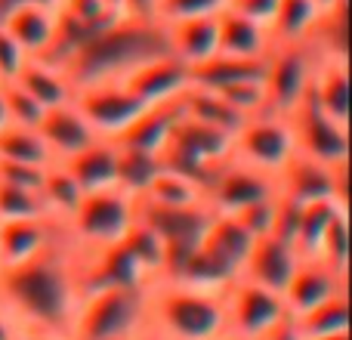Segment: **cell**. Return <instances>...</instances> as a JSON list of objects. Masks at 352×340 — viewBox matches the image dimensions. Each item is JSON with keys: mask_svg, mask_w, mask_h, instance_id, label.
I'll return each mask as SVG.
<instances>
[{"mask_svg": "<svg viewBox=\"0 0 352 340\" xmlns=\"http://www.w3.org/2000/svg\"><path fill=\"white\" fill-rule=\"evenodd\" d=\"M312 3H316V6H318V10H331V6L343 3V0H312Z\"/></svg>", "mask_w": 352, "mask_h": 340, "instance_id": "51", "label": "cell"}, {"mask_svg": "<svg viewBox=\"0 0 352 340\" xmlns=\"http://www.w3.org/2000/svg\"><path fill=\"white\" fill-rule=\"evenodd\" d=\"M25 62H28V53H25V50L6 34L3 25H0V84L16 81L19 74H22Z\"/></svg>", "mask_w": 352, "mask_h": 340, "instance_id": "43", "label": "cell"}, {"mask_svg": "<svg viewBox=\"0 0 352 340\" xmlns=\"http://www.w3.org/2000/svg\"><path fill=\"white\" fill-rule=\"evenodd\" d=\"M121 244L130 251V257H133L152 279H158L161 269H164V242L155 235L152 226L142 223V220L136 217L133 223H130V229L124 232Z\"/></svg>", "mask_w": 352, "mask_h": 340, "instance_id": "36", "label": "cell"}, {"mask_svg": "<svg viewBox=\"0 0 352 340\" xmlns=\"http://www.w3.org/2000/svg\"><path fill=\"white\" fill-rule=\"evenodd\" d=\"M161 53H170L164 22L121 12L87 43H80L62 65L72 74L74 87H84L99 81H121L140 62Z\"/></svg>", "mask_w": 352, "mask_h": 340, "instance_id": "2", "label": "cell"}, {"mask_svg": "<svg viewBox=\"0 0 352 340\" xmlns=\"http://www.w3.org/2000/svg\"><path fill=\"white\" fill-rule=\"evenodd\" d=\"M19 84L43 105V109H53V105H65L74 99V81L65 72V65L47 56H28L22 74H19Z\"/></svg>", "mask_w": 352, "mask_h": 340, "instance_id": "24", "label": "cell"}, {"mask_svg": "<svg viewBox=\"0 0 352 340\" xmlns=\"http://www.w3.org/2000/svg\"><path fill=\"white\" fill-rule=\"evenodd\" d=\"M322 12L324 10H318L312 0H278L275 16H272V22H269V37H272V47L306 43Z\"/></svg>", "mask_w": 352, "mask_h": 340, "instance_id": "28", "label": "cell"}, {"mask_svg": "<svg viewBox=\"0 0 352 340\" xmlns=\"http://www.w3.org/2000/svg\"><path fill=\"white\" fill-rule=\"evenodd\" d=\"M275 211H278V192L263 198V201H254V204H248V207H241L235 217L241 220L254 235H266V232H272V226H275Z\"/></svg>", "mask_w": 352, "mask_h": 340, "instance_id": "42", "label": "cell"}, {"mask_svg": "<svg viewBox=\"0 0 352 340\" xmlns=\"http://www.w3.org/2000/svg\"><path fill=\"white\" fill-rule=\"evenodd\" d=\"M146 325L167 340H213L226 334L223 291L152 279L146 294Z\"/></svg>", "mask_w": 352, "mask_h": 340, "instance_id": "3", "label": "cell"}, {"mask_svg": "<svg viewBox=\"0 0 352 340\" xmlns=\"http://www.w3.org/2000/svg\"><path fill=\"white\" fill-rule=\"evenodd\" d=\"M349 204L337 198H322V201H309L300 204L297 213V229H294V248L300 251V257H309L316 251V244L322 242L324 229L334 223V217L346 213Z\"/></svg>", "mask_w": 352, "mask_h": 340, "instance_id": "30", "label": "cell"}, {"mask_svg": "<svg viewBox=\"0 0 352 340\" xmlns=\"http://www.w3.org/2000/svg\"><path fill=\"white\" fill-rule=\"evenodd\" d=\"M229 155H232V134L210 127V124H201L188 115H179V121L173 124L170 136H167L164 149H161V164L195 176L207 189L210 170L219 161L229 158Z\"/></svg>", "mask_w": 352, "mask_h": 340, "instance_id": "6", "label": "cell"}, {"mask_svg": "<svg viewBox=\"0 0 352 340\" xmlns=\"http://www.w3.org/2000/svg\"><path fill=\"white\" fill-rule=\"evenodd\" d=\"M346 16H349V0L331 6L318 16L316 28L309 34V47L316 50V56H331V59H349V28H346Z\"/></svg>", "mask_w": 352, "mask_h": 340, "instance_id": "33", "label": "cell"}, {"mask_svg": "<svg viewBox=\"0 0 352 340\" xmlns=\"http://www.w3.org/2000/svg\"><path fill=\"white\" fill-rule=\"evenodd\" d=\"M254 238L256 235L235 213H213L204 229V238H201V248H207L223 263H229L235 273H241V263H244V257H248Z\"/></svg>", "mask_w": 352, "mask_h": 340, "instance_id": "26", "label": "cell"}, {"mask_svg": "<svg viewBox=\"0 0 352 340\" xmlns=\"http://www.w3.org/2000/svg\"><path fill=\"white\" fill-rule=\"evenodd\" d=\"M309 99L328 118L349 124V59L318 56L309 84Z\"/></svg>", "mask_w": 352, "mask_h": 340, "instance_id": "21", "label": "cell"}, {"mask_svg": "<svg viewBox=\"0 0 352 340\" xmlns=\"http://www.w3.org/2000/svg\"><path fill=\"white\" fill-rule=\"evenodd\" d=\"M179 115H182L179 99L176 103H164V105H146L115 142L127 149H140V152L161 155V149H164L167 136H170L173 124L179 121Z\"/></svg>", "mask_w": 352, "mask_h": 340, "instance_id": "25", "label": "cell"}, {"mask_svg": "<svg viewBox=\"0 0 352 340\" xmlns=\"http://www.w3.org/2000/svg\"><path fill=\"white\" fill-rule=\"evenodd\" d=\"M121 12H127V16L155 19V0H121Z\"/></svg>", "mask_w": 352, "mask_h": 340, "instance_id": "45", "label": "cell"}, {"mask_svg": "<svg viewBox=\"0 0 352 340\" xmlns=\"http://www.w3.org/2000/svg\"><path fill=\"white\" fill-rule=\"evenodd\" d=\"M16 334H22V331H19V325L12 322V316L3 310V306H0V340H12Z\"/></svg>", "mask_w": 352, "mask_h": 340, "instance_id": "46", "label": "cell"}, {"mask_svg": "<svg viewBox=\"0 0 352 340\" xmlns=\"http://www.w3.org/2000/svg\"><path fill=\"white\" fill-rule=\"evenodd\" d=\"M37 134H41L43 146L50 149L53 161H62L68 155L80 152L84 146H90L93 140H99L96 130L87 124V118L78 111L74 103L53 105L43 111V118L37 121Z\"/></svg>", "mask_w": 352, "mask_h": 340, "instance_id": "17", "label": "cell"}, {"mask_svg": "<svg viewBox=\"0 0 352 340\" xmlns=\"http://www.w3.org/2000/svg\"><path fill=\"white\" fill-rule=\"evenodd\" d=\"M136 220V198L121 186L84 192L72 217L62 223L74 248H105L124 238Z\"/></svg>", "mask_w": 352, "mask_h": 340, "instance_id": "5", "label": "cell"}, {"mask_svg": "<svg viewBox=\"0 0 352 340\" xmlns=\"http://www.w3.org/2000/svg\"><path fill=\"white\" fill-rule=\"evenodd\" d=\"M316 50L309 43H291V47H272L263 68L269 111L291 115L306 96H309L312 72H316Z\"/></svg>", "mask_w": 352, "mask_h": 340, "instance_id": "9", "label": "cell"}, {"mask_svg": "<svg viewBox=\"0 0 352 340\" xmlns=\"http://www.w3.org/2000/svg\"><path fill=\"white\" fill-rule=\"evenodd\" d=\"M6 124V109H3V93H0V127Z\"/></svg>", "mask_w": 352, "mask_h": 340, "instance_id": "52", "label": "cell"}, {"mask_svg": "<svg viewBox=\"0 0 352 340\" xmlns=\"http://www.w3.org/2000/svg\"><path fill=\"white\" fill-rule=\"evenodd\" d=\"M349 291V275L331 269L328 263L316 260V257H300L297 269H294L291 281L281 291V300H285L287 319L300 316V312L312 310L316 304L328 300L331 294Z\"/></svg>", "mask_w": 352, "mask_h": 340, "instance_id": "15", "label": "cell"}, {"mask_svg": "<svg viewBox=\"0 0 352 340\" xmlns=\"http://www.w3.org/2000/svg\"><path fill=\"white\" fill-rule=\"evenodd\" d=\"M346 235H349V211L340 213V217H334V223L324 229L322 242L316 244V251H312L309 257H316V260L328 263L331 269H337V273H346L349 275V251H346Z\"/></svg>", "mask_w": 352, "mask_h": 340, "instance_id": "37", "label": "cell"}, {"mask_svg": "<svg viewBox=\"0 0 352 340\" xmlns=\"http://www.w3.org/2000/svg\"><path fill=\"white\" fill-rule=\"evenodd\" d=\"M136 201L152 207H198V204H207V189L195 176L179 173L173 167H161Z\"/></svg>", "mask_w": 352, "mask_h": 340, "instance_id": "27", "label": "cell"}, {"mask_svg": "<svg viewBox=\"0 0 352 340\" xmlns=\"http://www.w3.org/2000/svg\"><path fill=\"white\" fill-rule=\"evenodd\" d=\"M263 340H300V334H297V331H294L291 319H285V322H281L278 328H272V331H269V334L263 337Z\"/></svg>", "mask_w": 352, "mask_h": 340, "instance_id": "47", "label": "cell"}, {"mask_svg": "<svg viewBox=\"0 0 352 340\" xmlns=\"http://www.w3.org/2000/svg\"><path fill=\"white\" fill-rule=\"evenodd\" d=\"M167 31V50L182 62L195 68L217 56V16H195V19H176L164 22Z\"/></svg>", "mask_w": 352, "mask_h": 340, "instance_id": "20", "label": "cell"}, {"mask_svg": "<svg viewBox=\"0 0 352 340\" xmlns=\"http://www.w3.org/2000/svg\"><path fill=\"white\" fill-rule=\"evenodd\" d=\"M148 285L102 288V291L80 294L65 340H127L136 334L146 325Z\"/></svg>", "mask_w": 352, "mask_h": 340, "instance_id": "4", "label": "cell"}, {"mask_svg": "<svg viewBox=\"0 0 352 340\" xmlns=\"http://www.w3.org/2000/svg\"><path fill=\"white\" fill-rule=\"evenodd\" d=\"M272 50L269 28L241 12L223 10L217 16V53L235 59H266Z\"/></svg>", "mask_w": 352, "mask_h": 340, "instance_id": "19", "label": "cell"}, {"mask_svg": "<svg viewBox=\"0 0 352 340\" xmlns=\"http://www.w3.org/2000/svg\"><path fill=\"white\" fill-rule=\"evenodd\" d=\"M213 340H238V337H232V334H219V337H213Z\"/></svg>", "mask_w": 352, "mask_h": 340, "instance_id": "53", "label": "cell"}, {"mask_svg": "<svg viewBox=\"0 0 352 340\" xmlns=\"http://www.w3.org/2000/svg\"><path fill=\"white\" fill-rule=\"evenodd\" d=\"M217 93L244 118V121L254 118V115H260V111H269L263 74L260 78H244V81H235V84H226V87H219Z\"/></svg>", "mask_w": 352, "mask_h": 340, "instance_id": "38", "label": "cell"}, {"mask_svg": "<svg viewBox=\"0 0 352 340\" xmlns=\"http://www.w3.org/2000/svg\"><path fill=\"white\" fill-rule=\"evenodd\" d=\"M62 223H53L50 217L31 220H6L0 223V266H16V263L34 257L56 238Z\"/></svg>", "mask_w": 352, "mask_h": 340, "instance_id": "23", "label": "cell"}, {"mask_svg": "<svg viewBox=\"0 0 352 340\" xmlns=\"http://www.w3.org/2000/svg\"><path fill=\"white\" fill-rule=\"evenodd\" d=\"M229 0H155V19L158 22H176V19L195 16H219Z\"/></svg>", "mask_w": 352, "mask_h": 340, "instance_id": "41", "label": "cell"}, {"mask_svg": "<svg viewBox=\"0 0 352 340\" xmlns=\"http://www.w3.org/2000/svg\"><path fill=\"white\" fill-rule=\"evenodd\" d=\"M275 176L244 164L238 158H226L207 176V204L213 213H238L241 207L275 195Z\"/></svg>", "mask_w": 352, "mask_h": 340, "instance_id": "11", "label": "cell"}, {"mask_svg": "<svg viewBox=\"0 0 352 340\" xmlns=\"http://www.w3.org/2000/svg\"><path fill=\"white\" fill-rule=\"evenodd\" d=\"M291 325L300 337H322V334H334V331H349V291L331 294L328 300L316 304L312 310L294 316Z\"/></svg>", "mask_w": 352, "mask_h": 340, "instance_id": "31", "label": "cell"}, {"mask_svg": "<svg viewBox=\"0 0 352 340\" xmlns=\"http://www.w3.org/2000/svg\"><path fill=\"white\" fill-rule=\"evenodd\" d=\"M74 105L78 111L87 118L96 136L102 140H118L124 130L130 127L136 115H140L146 105L136 103L130 96V90L121 81H99V84H84L74 90Z\"/></svg>", "mask_w": 352, "mask_h": 340, "instance_id": "12", "label": "cell"}, {"mask_svg": "<svg viewBox=\"0 0 352 340\" xmlns=\"http://www.w3.org/2000/svg\"><path fill=\"white\" fill-rule=\"evenodd\" d=\"M287 118H291L294 136H297V152L324 161V164H346L349 161V124L328 118L309 96Z\"/></svg>", "mask_w": 352, "mask_h": 340, "instance_id": "13", "label": "cell"}, {"mask_svg": "<svg viewBox=\"0 0 352 340\" xmlns=\"http://www.w3.org/2000/svg\"><path fill=\"white\" fill-rule=\"evenodd\" d=\"M3 93V109H6V124H22V127H37V121L43 118V105L25 90L19 81H6L0 84Z\"/></svg>", "mask_w": 352, "mask_h": 340, "instance_id": "39", "label": "cell"}, {"mask_svg": "<svg viewBox=\"0 0 352 340\" xmlns=\"http://www.w3.org/2000/svg\"><path fill=\"white\" fill-rule=\"evenodd\" d=\"M127 340H167V337H161L155 328H148V325H142V328L136 331V334H130Z\"/></svg>", "mask_w": 352, "mask_h": 340, "instance_id": "49", "label": "cell"}, {"mask_svg": "<svg viewBox=\"0 0 352 340\" xmlns=\"http://www.w3.org/2000/svg\"><path fill=\"white\" fill-rule=\"evenodd\" d=\"M0 161H19V164H37L50 167L53 155L43 146L37 127H22V124H3L0 127Z\"/></svg>", "mask_w": 352, "mask_h": 340, "instance_id": "34", "label": "cell"}, {"mask_svg": "<svg viewBox=\"0 0 352 340\" xmlns=\"http://www.w3.org/2000/svg\"><path fill=\"white\" fill-rule=\"evenodd\" d=\"M179 103H182V115L195 118V121H201V124H210V127H217V130H226V134H235L244 124V118L238 115L217 90H207V87L192 84L182 93Z\"/></svg>", "mask_w": 352, "mask_h": 340, "instance_id": "29", "label": "cell"}, {"mask_svg": "<svg viewBox=\"0 0 352 340\" xmlns=\"http://www.w3.org/2000/svg\"><path fill=\"white\" fill-rule=\"evenodd\" d=\"M31 217H47L41 195L34 189H19L0 182V223H6V220H31Z\"/></svg>", "mask_w": 352, "mask_h": 340, "instance_id": "40", "label": "cell"}, {"mask_svg": "<svg viewBox=\"0 0 352 340\" xmlns=\"http://www.w3.org/2000/svg\"><path fill=\"white\" fill-rule=\"evenodd\" d=\"M0 25L28 56H47L56 37V6L53 3H22L10 10Z\"/></svg>", "mask_w": 352, "mask_h": 340, "instance_id": "18", "label": "cell"}, {"mask_svg": "<svg viewBox=\"0 0 352 340\" xmlns=\"http://www.w3.org/2000/svg\"><path fill=\"white\" fill-rule=\"evenodd\" d=\"M80 300L74 244L59 226L56 238L34 257L0 266V306L22 334L68 337Z\"/></svg>", "mask_w": 352, "mask_h": 340, "instance_id": "1", "label": "cell"}, {"mask_svg": "<svg viewBox=\"0 0 352 340\" xmlns=\"http://www.w3.org/2000/svg\"><path fill=\"white\" fill-rule=\"evenodd\" d=\"M300 340H349V331H334V334H322V337H300Z\"/></svg>", "mask_w": 352, "mask_h": 340, "instance_id": "50", "label": "cell"}, {"mask_svg": "<svg viewBox=\"0 0 352 340\" xmlns=\"http://www.w3.org/2000/svg\"><path fill=\"white\" fill-rule=\"evenodd\" d=\"M37 195H41V201H43L47 217L53 220V223H65V220L72 217V211L78 207L84 189L78 186V180H74L59 161H53V164L47 167V173H43V182H41V189H37Z\"/></svg>", "mask_w": 352, "mask_h": 340, "instance_id": "32", "label": "cell"}, {"mask_svg": "<svg viewBox=\"0 0 352 340\" xmlns=\"http://www.w3.org/2000/svg\"><path fill=\"white\" fill-rule=\"evenodd\" d=\"M346 173H349V161L346 164H324V161H316L309 155L297 152L275 173V189H278L281 198L294 201V204H309V201H322V198L349 201Z\"/></svg>", "mask_w": 352, "mask_h": 340, "instance_id": "10", "label": "cell"}, {"mask_svg": "<svg viewBox=\"0 0 352 340\" xmlns=\"http://www.w3.org/2000/svg\"><path fill=\"white\" fill-rule=\"evenodd\" d=\"M12 340H34V337H31V334H16Z\"/></svg>", "mask_w": 352, "mask_h": 340, "instance_id": "54", "label": "cell"}, {"mask_svg": "<svg viewBox=\"0 0 352 340\" xmlns=\"http://www.w3.org/2000/svg\"><path fill=\"white\" fill-rule=\"evenodd\" d=\"M164 167L161 155L155 152H140V149L118 146V186L124 192H130L133 198H140L146 192V186L155 180V173Z\"/></svg>", "mask_w": 352, "mask_h": 340, "instance_id": "35", "label": "cell"}, {"mask_svg": "<svg viewBox=\"0 0 352 340\" xmlns=\"http://www.w3.org/2000/svg\"><path fill=\"white\" fill-rule=\"evenodd\" d=\"M226 304V334L238 340H263L272 328H278L287 319L281 294L256 285V281L235 275L223 288Z\"/></svg>", "mask_w": 352, "mask_h": 340, "instance_id": "8", "label": "cell"}, {"mask_svg": "<svg viewBox=\"0 0 352 340\" xmlns=\"http://www.w3.org/2000/svg\"><path fill=\"white\" fill-rule=\"evenodd\" d=\"M130 96L142 105H164L182 99V93L192 87V68L182 65L173 53H161L140 62L133 72L121 78Z\"/></svg>", "mask_w": 352, "mask_h": 340, "instance_id": "14", "label": "cell"}, {"mask_svg": "<svg viewBox=\"0 0 352 340\" xmlns=\"http://www.w3.org/2000/svg\"><path fill=\"white\" fill-rule=\"evenodd\" d=\"M22 3H53V6H56V0H0V19H3L10 10L22 6Z\"/></svg>", "mask_w": 352, "mask_h": 340, "instance_id": "48", "label": "cell"}, {"mask_svg": "<svg viewBox=\"0 0 352 340\" xmlns=\"http://www.w3.org/2000/svg\"><path fill=\"white\" fill-rule=\"evenodd\" d=\"M275 6H278V0H229L226 10L241 12V16L254 19V22L269 28V22H272V16H275Z\"/></svg>", "mask_w": 352, "mask_h": 340, "instance_id": "44", "label": "cell"}, {"mask_svg": "<svg viewBox=\"0 0 352 340\" xmlns=\"http://www.w3.org/2000/svg\"><path fill=\"white\" fill-rule=\"evenodd\" d=\"M59 164L78 180V186L84 189V192L118 186V142L99 136V140H93L90 146H84L80 152L62 158Z\"/></svg>", "mask_w": 352, "mask_h": 340, "instance_id": "22", "label": "cell"}, {"mask_svg": "<svg viewBox=\"0 0 352 340\" xmlns=\"http://www.w3.org/2000/svg\"><path fill=\"white\" fill-rule=\"evenodd\" d=\"M297 263H300V251L294 248L287 238L275 235V232H266V235L254 238V244H250L238 275H244V279H250V281H256V285L269 288V291L281 294L285 285L291 281Z\"/></svg>", "mask_w": 352, "mask_h": 340, "instance_id": "16", "label": "cell"}, {"mask_svg": "<svg viewBox=\"0 0 352 340\" xmlns=\"http://www.w3.org/2000/svg\"><path fill=\"white\" fill-rule=\"evenodd\" d=\"M294 155H297V136H294L291 118L278 111H260L232 134V158L263 173L275 176Z\"/></svg>", "mask_w": 352, "mask_h": 340, "instance_id": "7", "label": "cell"}]
</instances>
